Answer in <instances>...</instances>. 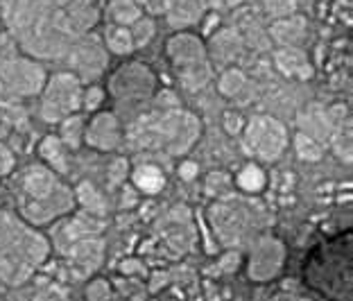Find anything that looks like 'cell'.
Wrapping results in <instances>:
<instances>
[{"instance_id": "obj_1", "label": "cell", "mask_w": 353, "mask_h": 301, "mask_svg": "<svg viewBox=\"0 0 353 301\" xmlns=\"http://www.w3.org/2000/svg\"><path fill=\"white\" fill-rule=\"evenodd\" d=\"M59 193H63V190L57 186L52 172L32 168L26 174V181H23L21 213L32 225H43V222L57 218L59 213H66L70 206V200H63Z\"/></svg>"}, {"instance_id": "obj_2", "label": "cell", "mask_w": 353, "mask_h": 301, "mask_svg": "<svg viewBox=\"0 0 353 301\" xmlns=\"http://www.w3.org/2000/svg\"><path fill=\"white\" fill-rule=\"evenodd\" d=\"M0 247L14 253L30 267L41 265L50 253V242L34 229L23 227L19 222H10L7 227H0Z\"/></svg>"}, {"instance_id": "obj_3", "label": "cell", "mask_w": 353, "mask_h": 301, "mask_svg": "<svg viewBox=\"0 0 353 301\" xmlns=\"http://www.w3.org/2000/svg\"><path fill=\"white\" fill-rule=\"evenodd\" d=\"M32 269L28 263H23L21 258H16L14 253L5 251L0 247V283L5 285H21L32 276Z\"/></svg>"}, {"instance_id": "obj_4", "label": "cell", "mask_w": 353, "mask_h": 301, "mask_svg": "<svg viewBox=\"0 0 353 301\" xmlns=\"http://www.w3.org/2000/svg\"><path fill=\"white\" fill-rule=\"evenodd\" d=\"M163 184H165L163 174L159 168H154V165H141V168H136L134 172V186L148 195L159 193V190L163 188Z\"/></svg>"}, {"instance_id": "obj_5", "label": "cell", "mask_w": 353, "mask_h": 301, "mask_svg": "<svg viewBox=\"0 0 353 301\" xmlns=\"http://www.w3.org/2000/svg\"><path fill=\"white\" fill-rule=\"evenodd\" d=\"M238 186L247 190V193H259V190L265 186V174L261 168L256 165H247V168L238 174Z\"/></svg>"}, {"instance_id": "obj_6", "label": "cell", "mask_w": 353, "mask_h": 301, "mask_svg": "<svg viewBox=\"0 0 353 301\" xmlns=\"http://www.w3.org/2000/svg\"><path fill=\"white\" fill-rule=\"evenodd\" d=\"M34 301H68V297L61 288H57V285H48V288L37 292Z\"/></svg>"}, {"instance_id": "obj_7", "label": "cell", "mask_w": 353, "mask_h": 301, "mask_svg": "<svg viewBox=\"0 0 353 301\" xmlns=\"http://www.w3.org/2000/svg\"><path fill=\"white\" fill-rule=\"evenodd\" d=\"M195 174H197V165L195 163H183L181 165V177L183 179H192V177H195Z\"/></svg>"}, {"instance_id": "obj_8", "label": "cell", "mask_w": 353, "mask_h": 301, "mask_svg": "<svg viewBox=\"0 0 353 301\" xmlns=\"http://www.w3.org/2000/svg\"><path fill=\"white\" fill-rule=\"evenodd\" d=\"M0 301H3V297H0Z\"/></svg>"}]
</instances>
